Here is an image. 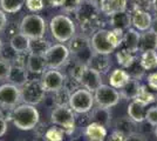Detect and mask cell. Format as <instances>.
Here are the masks:
<instances>
[{
  "label": "cell",
  "instance_id": "6da1fadb",
  "mask_svg": "<svg viewBox=\"0 0 157 141\" xmlns=\"http://www.w3.org/2000/svg\"><path fill=\"white\" fill-rule=\"evenodd\" d=\"M39 112L33 105L22 104L14 108L11 113V119L14 126L21 131H31L39 122Z\"/></svg>",
  "mask_w": 157,
  "mask_h": 141
},
{
  "label": "cell",
  "instance_id": "7a4b0ae2",
  "mask_svg": "<svg viewBox=\"0 0 157 141\" xmlns=\"http://www.w3.org/2000/svg\"><path fill=\"white\" fill-rule=\"evenodd\" d=\"M53 38L59 42L71 41L75 35V25L71 18L66 15H55L49 24Z\"/></svg>",
  "mask_w": 157,
  "mask_h": 141
},
{
  "label": "cell",
  "instance_id": "3957f363",
  "mask_svg": "<svg viewBox=\"0 0 157 141\" xmlns=\"http://www.w3.org/2000/svg\"><path fill=\"white\" fill-rule=\"evenodd\" d=\"M68 49L69 53L73 55V59L85 66H88L89 60L94 53L90 40L85 35H76V34L69 41Z\"/></svg>",
  "mask_w": 157,
  "mask_h": 141
},
{
  "label": "cell",
  "instance_id": "277c9868",
  "mask_svg": "<svg viewBox=\"0 0 157 141\" xmlns=\"http://www.w3.org/2000/svg\"><path fill=\"white\" fill-rule=\"evenodd\" d=\"M45 32H46V22L45 19L39 14H29L21 20L20 33L26 35L31 40L42 39Z\"/></svg>",
  "mask_w": 157,
  "mask_h": 141
},
{
  "label": "cell",
  "instance_id": "5b68a950",
  "mask_svg": "<svg viewBox=\"0 0 157 141\" xmlns=\"http://www.w3.org/2000/svg\"><path fill=\"white\" fill-rule=\"evenodd\" d=\"M94 95L86 88H78L71 94L69 107L76 113H88L94 106Z\"/></svg>",
  "mask_w": 157,
  "mask_h": 141
},
{
  "label": "cell",
  "instance_id": "8992f818",
  "mask_svg": "<svg viewBox=\"0 0 157 141\" xmlns=\"http://www.w3.org/2000/svg\"><path fill=\"white\" fill-rule=\"evenodd\" d=\"M51 120L54 125L61 127L65 133L72 134L75 128V115L68 106H56L51 114Z\"/></svg>",
  "mask_w": 157,
  "mask_h": 141
},
{
  "label": "cell",
  "instance_id": "52a82bcc",
  "mask_svg": "<svg viewBox=\"0 0 157 141\" xmlns=\"http://www.w3.org/2000/svg\"><path fill=\"white\" fill-rule=\"evenodd\" d=\"M46 89L41 80H28L21 89V100L28 105H38L45 99Z\"/></svg>",
  "mask_w": 157,
  "mask_h": 141
},
{
  "label": "cell",
  "instance_id": "ba28073f",
  "mask_svg": "<svg viewBox=\"0 0 157 141\" xmlns=\"http://www.w3.org/2000/svg\"><path fill=\"white\" fill-rule=\"evenodd\" d=\"M69 49L63 44H56L51 46L45 53V60L46 65L49 69H58L63 66L69 59Z\"/></svg>",
  "mask_w": 157,
  "mask_h": 141
},
{
  "label": "cell",
  "instance_id": "9c48e42d",
  "mask_svg": "<svg viewBox=\"0 0 157 141\" xmlns=\"http://www.w3.org/2000/svg\"><path fill=\"white\" fill-rule=\"evenodd\" d=\"M120 98H121V94L117 92V89L107 85H101L94 94V101L96 102V105L98 107L103 108H110L116 106L120 101Z\"/></svg>",
  "mask_w": 157,
  "mask_h": 141
},
{
  "label": "cell",
  "instance_id": "30bf717a",
  "mask_svg": "<svg viewBox=\"0 0 157 141\" xmlns=\"http://www.w3.org/2000/svg\"><path fill=\"white\" fill-rule=\"evenodd\" d=\"M21 101V91L13 84L0 86V105L5 107H15Z\"/></svg>",
  "mask_w": 157,
  "mask_h": 141
},
{
  "label": "cell",
  "instance_id": "8fae6325",
  "mask_svg": "<svg viewBox=\"0 0 157 141\" xmlns=\"http://www.w3.org/2000/svg\"><path fill=\"white\" fill-rule=\"evenodd\" d=\"M66 76L58 69H48L44 73L41 82L46 92H58L65 87Z\"/></svg>",
  "mask_w": 157,
  "mask_h": 141
},
{
  "label": "cell",
  "instance_id": "7c38bea8",
  "mask_svg": "<svg viewBox=\"0 0 157 141\" xmlns=\"http://www.w3.org/2000/svg\"><path fill=\"white\" fill-rule=\"evenodd\" d=\"M92 48L95 53L107 54L109 55L115 51V47L108 40V31L107 29H98L92 37Z\"/></svg>",
  "mask_w": 157,
  "mask_h": 141
},
{
  "label": "cell",
  "instance_id": "4fadbf2b",
  "mask_svg": "<svg viewBox=\"0 0 157 141\" xmlns=\"http://www.w3.org/2000/svg\"><path fill=\"white\" fill-rule=\"evenodd\" d=\"M78 84H81L86 89H88L90 92H95L101 85H103L101 73H98V71L93 69L89 66L83 67V71L78 79Z\"/></svg>",
  "mask_w": 157,
  "mask_h": 141
},
{
  "label": "cell",
  "instance_id": "5bb4252c",
  "mask_svg": "<svg viewBox=\"0 0 157 141\" xmlns=\"http://www.w3.org/2000/svg\"><path fill=\"white\" fill-rule=\"evenodd\" d=\"M98 12L100 8L94 6L92 4H86V5H81V7L76 12V18L81 24V27L90 26V24L94 22H98Z\"/></svg>",
  "mask_w": 157,
  "mask_h": 141
},
{
  "label": "cell",
  "instance_id": "9a60e30c",
  "mask_svg": "<svg viewBox=\"0 0 157 141\" xmlns=\"http://www.w3.org/2000/svg\"><path fill=\"white\" fill-rule=\"evenodd\" d=\"M152 18L143 8H135L131 13V25L135 27L137 31H148L150 29Z\"/></svg>",
  "mask_w": 157,
  "mask_h": 141
},
{
  "label": "cell",
  "instance_id": "2e32d148",
  "mask_svg": "<svg viewBox=\"0 0 157 141\" xmlns=\"http://www.w3.org/2000/svg\"><path fill=\"white\" fill-rule=\"evenodd\" d=\"M100 11L105 15L122 13L127 11V0H102L100 4Z\"/></svg>",
  "mask_w": 157,
  "mask_h": 141
},
{
  "label": "cell",
  "instance_id": "e0dca14e",
  "mask_svg": "<svg viewBox=\"0 0 157 141\" xmlns=\"http://www.w3.org/2000/svg\"><path fill=\"white\" fill-rule=\"evenodd\" d=\"M147 104H144L142 101L132 100L128 106V116L132 119L136 123H141L145 120V113H147Z\"/></svg>",
  "mask_w": 157,
  "mask_h": 141
},
{
  "label": "cell",
  "instance_id": "ac0fdd59",
  "mask_svg": "<svg viewBox=\"0 0 157 141\" xmlns=\"http://www.w3.org/2000/svg\"><path fill=\"white\" fill-rule=\"evenodd\" d=\"M88 66L95 71H98V73H107L108 69L110 68L111 62L107 54H98L94 52L90 60H89Z\"/></svg>",
  "mask_w": 157,
  "mask_h": 141
},
{
  "label": "cell",
  "instance_id": "d6986e66",
  "mask_svg": "<svg viewBox=\"0 0 157 141\" xmlns=\"http://www.w3.org/2000/svg\"><path fill=\"white\" fill-rule=\"evenodd\" d=\"M10 45H11V48L13 49L15 53L18 54L29 53L31 39L27 38L26 35H24L22 33H17L11 38Z\"/></svg>",
  "mask_w": 157,
  "mask_h": 141
},
{
  "label": "cell",
  "instance_id": "ffe728a7",
  "mask_svg": "<svg viewBox=\"0 0 157 141\" xmlns=\"http://www.w3.org/2000/svg\"><path fill=\"white\" fill-rule=\"evenodd\" d=\"M140 38L141 34L138 33L137 29L135 28H128L124 32L123 35V44L125 46V49H128L131 53H136L138 52L140 48Z\"/></svg>",
  "mask_w": 157,
  "mask_h": 141
},
{
  "label": "cell",
  "instance_id": "44dd1931",
  "mask_svg": "<svg viewBox=\"0 0 157 141\" xmlns=\"http://www.w3.org/2000/svg\"><path fill=\"white\" fill-rule=\"evenodd\" d=\"M142 53L147 51H157V34L151 29L144 31L140 38V48Z\"/></svg>",
  "mask_w": 157,
  "mask_h": 141
},
{
  "label": "cell",
  "instance_id": "7402d4cb",
  "mask_svg": "<svg viewBox=\"0 0 157 141\" xmlns=\"http://www.w3.org/2000/svg\"><path fill=\"white\" fill-rule=\"evenodd\" d=\"M47 65L45 57L40 55V54H33L29 53L28 58H27V69L31 73L41 74L45 72Z\"/></svg>",
  "mask_w": 157,
  "mask_h": 141
},
{
  "label": "cell",
  "instance_id": "603a6c76",
  "mask_svg": "<svg viewBox=\"0 0 157 141\" xmlns=\"http://www.w3.org/2000/svg\"><path fill=\"white\" fill-rule=\"evenodd\" d=\"M130 79V75L128 74V72L125 69L116 68L111 72L110 76H109V84H110L111 87L116 88V89H121L129 82Z\"/></svg>",
  "mask_w": 157,
  "mask_h": 141
},
{
  "label": "cell",
  "instance_id": "cb8c5ba5",
  "mask_svg": "<svg viewBox=\"0 0 157 141\" xmlns=\"http://www.w3.org/2000/svg\"><path fill=\"white\" fill-rule=\"evenodd\" d=\"M85 133L92 141H105L107 136V128L98 122H90L86 127Z\"/></svg>",
  "mask_w": 157,
  "mask_h": 141
},
{
  "label": "cell",
  "instance_id": "d4e9b609",
  "mask_svg": "<svg viewBox=\"0 0 157 141\" xmlns=\"http://www.w3.org/2000/svg\"><path fill=\"white\" fill-rule=\"evenodd\" d=\"M90 120H93L92 122H98L107 128L110 125L111 120V113L109 108L98 107V108H94L90 114Z\"/></svg>",
  "mask_w": 157,
  "mask_h": 141
},
{
  "label": "cell",
  "instance_id": "484cf974",
  "mask_svg": "<svg viewBox=\"0 0 157 141\" xmlns=\"http://www.w3.org/2000/svg\"><path fill=\"white\" fill-rule=\"evenodd\" d=\"M142 85L140 84V81L137 79H130L129 82L125 85L124 87L121 88V96L123 99H131V100H135L140 94Z\"/></svg>",
  "mask_w": 157,
  "mask_h": 141
},
{
  "label": "cell",
  "instance_id": "4316f807",
  "mask_svg": "<svg viewBox=\"0 0 157 141\" xmlns=\"http://www.w3.org/2000/svg\"><path fill=\"white\" fill-rule=\"evenodd\" d=\"M110 25L114 28H118L122 31H127L128 28H130L131 25V14L128 13L127 11L122 13L114 14L110 17Z\"/></svg>",
  "mask_w": 157,
  "mask_h": 141
},
{
  "label": "cell",
  "instance_id": "83f0119b",
  "mask_svg": "<svg viewBox=\"0 0 157 141\" xmlns=\"http://www.w3.org/2000/svg\"><path fill=\"white\" fill-rule=\"evenodd\" d=\"M115 127H116L115 128L116 131L121 132L125 136H128V135H130L136 132V122L132 119H130L129 116H121L116 121Z\"/></svg>",
  "mask_w": 157,
  "mask_h": 141
},
{
  "label": "cell",
  "instance_id": "f1b7e54d",
  "mask_svg": "<svg viewBox=\"0 0 157 141\" xmlns=\"http://www.w3.org/2000/svg\"><path fill=\"white\" fill-rule=\"evenodd\" d=\"M8 80L15 86H24L27 82V72L25 67L24 66H18V65L12 66Z\"/></svg>",
  "mask_w": 157,
  "mask_h": 141
},
{
  "label": "cell",
  "instance_id": "f546056e",
  "mask_svg": "<svg viewBox=\"0 0 157 141\" xmlns=\"http://www.w3.org/2000/svg\"><path fill=\"white\" fill-rule=\"evenodd\" d=\"M140 64L144 68V71H151L157 68V52L156 51L143 52L140 58Z\"/></svg>",
  "mask_w": 157,
  "mask_h": 141
},
{
  "label": "cell",
  "instance_id": "4dcf8cb0",
  "mask_svg": "<svg viewBox=\"0 0 157 141\" xmlns=\"http://www.w3.org/2000/svg\"><path fill=\"white\" fill-rule=\"evenodd\" d=\"M116 59H117L118 65H120L121 67L127 68V69L130 67L131 65L135 62V60H136L134 53L129 52V51L125 49V48L120 49L117 53H116Z\"/></svg>",
  "mask_w": 157,
  "mask_h": 141
},
{
  "label": "cell",
  "instance_id": "1f68e13d",
  "mask_svg": "<svg viewBox=\"0 0 157 141\" xmlns=\"http://www.w3.org/2000/svg\"><path fill=\"white\" fill-rule=\"evenodd\" d=\"M26 4V0H0V6L6 13H17Z\"/></svg>",
  "mask_w": 157,
  "mask_h": 141
},
{
  "label": "cell",
  "instance_id": "d6a6232c",
  "mask_svg": "<svg viewBox=\"0 0 157 141\" xmlns=\"http://www.w3.org/2000/svg\"><path fill=\"white\" fill-rule=\"evenodd\" d=\"M49 45L47 41H44L41 39L38 40H31V47H29V53L33 54H40V55H45L47 49L49 48Z\"/></svg>",
  "mask_w": 157,
  "mask_h": 141
},
{
  "label": "cell",
  "instance_id": "836d02e7",
  "mask_svg": "<svg viewBox=\"0 0 157 141\" xmlns=\"http://www.w3.org/2000/svg\"><path fill=\"white\" fill-rule=\"evenodd\" d=\"M65 131L61 127H51L45 134L46 141H63Z\"/></svg>",
  "mask_w": 157,
  "mask_h": 141
},
{
  "label": "cell",
  "instance_id": "e575fe53",
  "mask_svg": "<svg viewBox=\"0 0 157 141\" xmlns=\"http://www.w3.org/2000/svg\"><path fill=\"white\" fill-rule=\"evenodd\" d=\"M123 31L118 28H113L111 31H108V40L115 48H117L123 42Z\"/></svg>",
  "mask_w": 157,
  "mask_h": 141
},
{
  "label": "cell",
  "instance_id": "d590c367",
  "mask_svg": "<svg viewBox=\"0 0 157 141\" xmlns=\"http://www.w3.org/2000/svg\"><path fill=\"white\" fill-rule=\"evenodd\" d=\"M56 96H55V102L58 106H67L69 105V98H71V92L65 87L61 88L60 91L55 92Z\"/></svg>",
  "mask_w": 157,
  "mask_h": 141
},
{
  "label": "cell",
  "instance_id": "8d00e7d4",
  "mask_svg": "<svg viewBox=\"0 0 157 141\" xmlns=\"http://www.w3.org/2000/svg\"><path fill=\"white\" fill-rule=\"evenodd\" d=\"M128 74L130 75L131 79H137V80H140L142 76H143L144 74V68L141 66V64H140V61L135 60V62L131 65L130 67L128 68Z\"/></svg>",
  "mask_w": 157,
  "mask_h": 141
},
{
  "label": "cell",
  "instance_id": "74e56055",
  "mask_svg": "<svg viewBox=\"0 0 157 141\" xmlns=\"http://www.w3.org/2000/svg\"><path fill=\"white\" fill-rule=\"evenodd\" d=\"M83 4L82 0H63L62 8L65 12L72 13V12H78V10Z\"/></svg>",
  "mask_w": 157,
  "mask_h": 141
},
{
  "label": "cell",
  "instance_id": "f35d334b",
  "mask_svg": "<svg viewBox=\"0 0 157 141\" xmlns=\"http://www.w3.org/2000/svg\"><path fill=\"white\" fill-rule=\"evenodd\" d=\"M137 100L142 101L144 104H147V105H149V104H152L154 101L156 100V98H155V95L150 92H148V89L142 86L141 87V91H140V94H138V96L136 98Z\"/></svg>",
  "mask_w": 157,
  "mask_h": 141
},
{
  "label": "cell",
  "instance_id": "ab89813d",
  "mask_svg": "<svg viewBox=\"0 0 157 141\" xmlns=\"http://www.w3.org/2000/svg\"><path fill=\"white\" fill-rule=\"evenodd\" d=\"M11 69H12V65L10 61L6 59H0V80L8 79Z\"/></svg>",
  "mask_w": 157,
  "mask_h": 141
},
{
  "label": "cell",
  "instance_id": "60d3db41",
  "mask_svg": "<svg viewBox=\"0 0 157 141\" xmlns=\"http://www.w3.org/2000/svg\"><path fill=\"white\" fill-rule=\"evenodd\" d=\"M145 120L150 123L151 126H157V106H151L147 109Z\"/></svg>",
  "mask_w": 157,
  "mask_h": 141
},
{
  "label": "cell",
  "instance_id": "b9f144b4",
  "mask_svg": "<svg viewBox=\"0 0 157 141\" xmlns=\"http://www.w3.org/2000/svg\"><path fill=\"white\" fill-rule=\"evenodd\" d=\"M26 6L31 12H39L44 8V0H26Z\"/></svg>",
  "mask_w": 157,
  "mask_h": 141
},
{
  "label": "cell",
  "instance_id": "7bdbcfd3",
  "mask_svg": "<svg viewBox=\"0 0 157 141\" xmlns=\"http://www.w3.org/2000/svg\"><path fill=\"white\" fill-rule=\"evenodd\" d=\"M148 86H149L151 89L157 91V72L150 73L148 75Z\"/></svg>",
  "mask_w": 157,
  "mask_h": 141
},
{
  "label": "cell",
  "instance_id": "ee69618b",
  "mask_svg": "<svg viewBox=\"0 0 157 141\" xmlns=\"http://www.w3.org/2000/svg\"><path fill=\"white\" fill-rule=\"evenodd\" d=\"M125 139H127V136L124 134H122L121 132L115 129L108 138V141H125Z\"/></svg>",
  "mask_w": 157,
  "mask_h": 141
},
{
  "label": "cell",
  "instance_id": "f6af8a7d",
  "mask_svg": "<svg viewBox=\"0 0 157 141\" xmlns=\"http://www.w3.org/2000/svg\"><path fill=\"white\" fill-rule=\"evenodd\" d=\"M125 141H147V139H145L142 134H140V133H137V132H135V133H132V134L128 135L127 139H125Z\"/></svg>",
  "mask_w": 157,
  "mask_h": 141
},
{
  "label": "cell",
  "instance_id": "bcb514c9",
  "mask_svg": "<svg viewBox=\"0 0 157 141\" xmlns=\"http://www.w3.org/2000/svg\"><path fill=\"white\" fill-rule=\"evenodd\" d=\"M7 24V18H6V14L2 10H0V32L4 31V28L6 27Z\"/></svg>",
  "mask_w": 157,
  "mask_h": 141
},
{
  "label": "cell",
  "instance_id": "7dc6e473",
  "mask_svg": "<svg viewBox=\"0 0 157 141\" xmlns=\"http://www.w3.org/2000/svg\"><path fill=\"white\" fill-rule=\"evenodd\" d=\"M6 132H7V122L5 120V118L0 116V136L5 135Z\"/></svg>",
  "mask_w": 157,
  "mask_h": 141
},
{
  "label": "cell",
  "instance_id": "c3c4849f",
  "mask_svg": "<svg viewBox=\"0 0 157 141\" xmlns=\"http://www.w3.org/2000/svg\"><path fill=\"white\" fill-rule=\"evenodd\" d=\"M47 5L51 7H60L62 6L63 0H46Z\"/></svg>",
  "mask_w": 157,
  "mask_h": 141
},
{
  "label": "cell",
  "instance_id": "681fc988",
  "mask_svg": "<svg viewBox=\"0 0 157 141\" xmlns=\"http://www.w3.org/2000/svg\"><path fill=\"white\" fill-rule=\"evenodd\" d=\"M150 29L154 32V33H156L157 34V15L152 19V22H151V27H150Z\"/></svg>",
  "mask_w": 157,
  "mask_h": 141
},
{
  "label": "cell",
  "instance_id": "f907efd6",
  "mask_svg": "<svg viewBox=\"0 0 157 141\" xmlns=\"http://www.w3.org/2000/svg\"><path fill=\"white\" fill-rule=\"evenodd\" d=\"M89 4H92V5H94V6H96L100 8V4H101V1L102 0H87Z\"/></svg>",
  "mask_w": 157,
  "mask_h": 141
},
{
  "label": "cell",
  "instance_id": "816d5d0a",
  "mask_svg": "<svg viewBox=\"0 0 157 141\" xmlns=\"http://www.w3.org/2000/svg\"><path fill=\"white\" fill-rule=\"evenodd\" d=\"M151 7H152L155 14L157 15V0H152V1H151Z\"/></svg>",
  "mask_w": 157,
  "mask_h": 141
},
{
  "label": "cell",
  "instance_id": "f5cc1de1",
  "mask_svg": "<svg viewBox=\"0 0 157 141\" xmlns=\"http://www.w3.org/2000/svg\"><path fill=\"white\" fill-rule=\"evenodd\" d=\"M136 1H138V2H148L149 0H136Z\"/></svg>",
  "mask_w": 157,
  "mask_h": 141
},
{
  "label": "cell",
  "instance_id": "db71d44e",
  "mask_svg": "<svg viewBox=\"0 0 157 141\" xmlns=\"http://www.w3.org/2000/svg\"><path fill=\"white\" fill-rule=\"evenodd\" d=\"M1 47H2V41H1V39H0V51H1Z\"/></svg>",
  "mask_w": 157,
  "mask_h": 141
},
{
  "label": "cell",
  "instance_id": "11a10c76",
  "mask_svg": "<svg viewBox=\"0 0 157 141\" xmlns=\"http://www.w3.org/2000/svg\"><path fill=\"white\" fill-rule=\"evenodd\" d=\"M155 134H156V136H157V126H155Z\"/></svg>",
  "mask_w": 157,
  "mask_h": 141
},
{
  "label": "cell",
  "instance_id": "9f6ffc18",
  "mask_svg": "<svg viewBox=\"0 0 157 141\" xmlns=\"http://www.w3.org/2000/svg\"><path fill=\"white\" fill-rule=\"evenodd\" d=\"M17 141H26V140H22V139H19V140H17Z\"/></svg>",
  "mask_w": 157,
  "mask_h": 141
}]
</instances>
